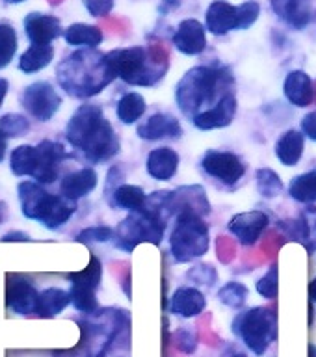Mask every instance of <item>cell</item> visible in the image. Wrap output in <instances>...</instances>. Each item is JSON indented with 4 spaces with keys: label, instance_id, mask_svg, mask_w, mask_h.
I'll return each instance as SVG.
<instances>
[{
    "label": "cell",
    "instance_id": "24",
    "mask_svg": "<svg viewBox=\"0 0 316 357\" xmlns=\"http://www.w3.org/2000/svg\"><path fill=\"white\" fill-rule=\"evenodd\" d=\"M206 298L197 287H181L173 292L170 311L181 318L200 317L205 311Z\"/></svg>",
    "mask_w": 316,
    "mask_h": 357
},
{
    "label": "cell",
    "instance_id": "27",
    "mask_svg": "<svg viewBox=\"0 0 316 357\" xmlns=\"http://www.w3.org/2000/svg\"><path fill=\"white\" fill-rule=\"evenodd\" d=\"M303 149H306V136L296 128L283 132L276 142V156L283 166L294 167L296 164H300Z\"/></svg>",
    "mask_w": 316,
    "mask_h": 357
},
{
    "label": "cell",
    "instance_id": "5",
    "mask_svg": "<svg viewBox=\"0 0 316 357\" xmlns=\"http://www.w3.org/2000/svg\"><path fill=\"white\" fill-rule=\"evenodd\" d=\"M108 61L117 78L130 86L151 88L164 78L170 67L167 52H156L149 47H125L108 52Z\"/></svg>",
    "mask_w": 316,
    "mask_h": 357
},
{
    "label": "cell",
    "instance_id": "18",
    "mask_svg": "<svg viewBox=\"0 0 316 357\" xmlns=\"http://www.w3.org/2000/svg\"><path fill=\"white\" fill-rule=\"evenodd\" d=\"M206 28L197 19H184L173 33V45L179 52L186 56H197L206 49Z\"/></svg>",
    "mask_w": 316,
    "mask_h": 357
},
{
    "label": "cell",
    "instance_id": "57",
    "mask_svg": "<svg viewBox=\"0 0 316 357\" xmlns=\"http://www.w3.org/2000/svg\"><path fill=\"white\" fill-rule=\"evenodd\" d=\"M231 357H248V356H246V354H233Z\"/></svg>",
    "mask_w": 316,
    "mask_h": 357
},
{
    "label": "cell",
    "instance_id": "26",
    "mask_svg": "<svg viewBox=\"0 0 316 357\" xmlns=\"http://www.w3.org/2000/svg\"><path fill=\"white\" fill-rule=\"evenodd\" d=\"M272 10L281 21L296 30H303L311 22L313 11L309 0H272Z\"/></svg>",
    "mask_w": 316,
    "mask_h": 357
},
{
    "label": "cell",
    "instance_id": "7",
    "mask_svg": "<svg viewBox=\"0 0 316 357\" xmlns=\"http://www.w3.org/2000/svg\"><path fill=\"white\" fill-rule=\"evenodd\" d=\"M80 326V346L84 357H106L123 329H128L130 317L127 311L119 309H99L78 320Z\"/></svg>",
    "mask_w": 316,
    "mask_h": 357
},
{
    "label": "cell",
    "instance_id": "32",
    "mask_svg": "<svg viewBox=\"0 0 316 357\" xmlns=\"http://www.w3.org/2000/svg\"><path fill=\"white\" fill-rule=\"evenodd\" d=\"M145 108H147V105H145L144 95L138 93V91L125 93L116 106L117 119H119L123 125H134L140 117L144 116Z\"/></svg>",
    "mask_w": 316,
    "mask_h": 357
},
{
    "label": "cell",
    "instance_id": "9",
    "mask_svg": "<svg viewBox=\"0 0 316 357\" xmlns=\"http://www.w3.org/2000/svg\"><path fill=\"white\" fill-rule=\"evenodd\" d=\"M211 234L209 223L194 212H183L175 218V227L170 234V250L177 262H192L209 251Z\"/></svg>",
    "mask_w": 316,
    "mask_h": 357
},
{
    "label": "cell",
    "instance_id": "8",
    "mask_svg": "<svg viewBox=\"0 0 316 357\" xmlns=\"http://www.w3.org/2000/svg\"><path fill=\"white\" fill-rule=\"evenodd\" d=\"M231 331L251 354L264 356L278 339V314L270 307H251L233 318Z\"/></svg>",
    "mask_w": 316,
    "mask_h": 357
},
{
    "label": "cell",
    "instance_id": "16",
    "mask_svg": "<svg viewBox=\"0 0 316 357\" xmlns=\"http://www.w3.org/2000/svg\"><path fill=\"white\" fill-rule=\"evenodd\" d=\"M268 223H270V220H268L266 212L250 211L240 212V214L231 218L227 229L242 245H253L261 240Z\"/></svg>",
    "mask_w": 316,
    "mask_h": 357
},
{
    "label": "cell",
    "instance_id": "29",
    "mask_svg": "<svg viewBox=\"0 0 316 357\" xmlns=\"http://www.w3.org/2000/svg\"><path fill=\"white\" fill-rule=\"evenodd\" d=\"M63 39H66V43L71 45V47H80V49H97V47L103 43L105 33H103V30H100L99 26H93V24L75 22V24L66 28Z\"/></svg>",
    "mask_w": 316,
    "mask_h": 357
},
{
    "label": "cell",
    "instance_id": "6",
    "mask_svg": "<svg viewBox=\"0 0 316 357\" xmlns=\"http://www.w3.org/2000/svg\"><path fill=\"white\" fill-rule=\"evenodd\" d=\"M17 197L21 203L22 216L36 220L49 231L66 225L77 212V201L67 199L61 194H50L43 188V184L36 181H21L17 184Z\"/></svg>",
    "mask_w": 316,
    "mask_h": 357
},
{
    "label": "cell",
    "instance_id": "42",
    "mask_svg": "<svg viewBox=\"0 0 316 357\" xmlns=\"http://www.w3.org/2000/svg\"><path fill=\"white\" fill-rule=\"evenodd\" d=\"M236 8H239V30L251 28L261 15V4L257 0H248V2L236 6Z\"/></svg>",
    "mask_w": 316,
    "mask_h": 357
},
{
    "label": "cell",
    "instance_id": "23",
    "mask_svg": "<svg viewBox=\"0 0 316 357\" xmlns=\"http://www.w3.org/2000/svg\"><path fill=\"white\" fill-rule=\"evenodd\" d=\"M99 184V177L93 167H82L77 172L67 173L60 183V194L71 201L88 197Z\"/></svg>",
    "mask_w": 316,
    "mask_h": 357
},
{
    "label": "cell",
    "instance_id": "15",
    "mask_svg": "<svg viewBox=\"0 0 316 357\" xmlns=\"http://www.w3.org/2000/svg\"><path fill=\"white\" fill-rule=\"evenodd\" d=\"M170 211L175 218L183 212H194L197 216L205 218L211 214L212 206L203 186L188 184L170 192Z\"/></svg>",
    "mask_w": 316,
    "mask_h": 357
},
{
    "label": "cell",
    "instance_id": "14",
    "mask_svg": "<svg viewBox=\"0 0 316 357\" xmlns=\"http://www.w3.org/2000/svg\"><path fill=\"white\" fill-rule=\"evenodd\" d=\"M39 290L22 275L11 273L6 278V305L19 317L36 314Z\"/></svg>",
    "mask_w": 316,
    "mask_h": 357
},
{
    "label": "cell",
    "instance_id": "39",
    "mask_svg": "<svg viewBox=\"0 0 316 357\" xmlns=\"http://www.w3.org/2000/svg\"><path fill=\"white\" fill-rule=\"evenodd\" d=\"M257 292L266 298V300H276L279 294V268L278 264H272L268 272L259 279L257 283Z\"/></svg>",
    "mask_w": 316,
    "mask_h": 357
},
{
    "label": "cell",
    "instance_id": "50",
    "mask_svg": "<svg viewBox=\"0 0 316 357\" xmlns=\"http://www.w3.org/2000/svg\"><path fill=\"white\" fill-rule=\"evenodd\" d=\"M8 91H10V82L6 78H0V108H2V102H4Z\"/></svg>",
    "mask_w": 316,
    "mask_h": 357
},
{
    "label": "cell",
    "instance_id": "19",
    "mask_svg": "<svg viewBox=\"0 0 316 357\" xmlns=\"http://www.w3.org/2000/svg\"><path fill=\"white\" fill-rule=\"evenodd\" d=\"M236 97L234 93L225 95L214 108L203 112L200 116H195L192 119V125L200 130H214V128L229 127L233 123L234 116H236Z\"/></svg>",
    "mask_w": 316,
    "mask_h": 357
},
{
    "label": "cell",
    "instance_id": "28",
    "mask_svg": "<svg viewBox=\"0 0 316 357\" xmlns=\"http://www.w3.org/2000/svg\"><path fill=\"white\" fill-rule=\"evenodd\" d=\"M71 305V292L69 290L49 287L39 292L36 317L39 318H54Z\"/></svg>",
    "mask_w": 316,
    "mask_h": 357
},
{
    "label": "cell",
    "instance_id": "3",
    "mask_svg": "<svg viewBox=\"0 0 316 357\" xmlns=\"http://www.w3.org/2000/svg\"><path fill=\"white\" fill-rule=\"evenodd\" d=\"M234 78L227 67L200 66L190 69L177 84L175 100L188 119L211 110L229 93H234Z\"/></svg>",
    "mask_w": 316,
    "mask_h": 357
},
{
    "label": "cell",
    "instance_id": "21",
    "mask_svg": "<svg viewBox=\"0 0 316 357\" xmlns=\"http://www.w3.org/2000/svg\"><path fill=\"white\" fill-rule=\"evenodd\" d=\"M138 138L147 139V142H156V139H177L183 136V127L177 117L167 116V114H153L149 119L140 123L136 128Z\"/></svg>",
    "mask_w": 316,
    "mask_h": 357
},
{
    "label": "cell",
    "instance_id": "46",
    "mask_svg": "<svg viewBox=\"0 0 316 357\" xmlns=\"http://www.w3.org/2000/svg\"><path fill=\"white\" fill-rule=\"evenodd\" d=\"M303 216L307 220V225H309V242H307V251L309 253H315L316 251V206L309 205L303 211Z\"/></svg>",
    "mask_w": 316,
    "mask_h": 357
},
{
    "label": "cell",
    "instance_id": "41",
    "mask_svg": "<svg viewBox=\"0 0 316 357\" xmlns=\"http://www.w3.org/2000/svg\"><path fill=\"white\" fill-rule=\"evenodd\" d=\"M173 344L179 351L184 354H194L197 348V331L192 326H184L173 333Z\"/></svg>",
    "mask_w": 316,
    "mask_h": 357
},
{
    "label": "cell",
    "instance_id": "36",
    "mask_svg": "<svg viewBox=\"0 0 316 357\" xmlns=\"http://www.w3.org/2000/svg\"><path fill=\"white\" fill-rule=\"evenodd\" d=\"M30 127H32L30 119L24 114L10 112V114H4V116L0 117V134L6 139H15L27 136L30 132Z\"/></svg>",
    "mask_w": 316,
    "mask_h": 357
},
{
    "label": "cell",
    "instance_id": "38",
    "mask_svg": "<svg viewBox=\"0 0 316 357\" xmlns=\"http://www.w3.org/2000/svg\"><path fill=\"white\" fill-rule=\"evenodd\" d=\"M19 39H17L15 28L8 22H0V69H4L15 58Z\"/></svg>",
    "mask_w": 316,
    "mask_h": 357
},
{
    "label": "cell",
    "instance_id": "2",
    "mask_svg": "<svg viewBox=\"0 0 316 357\" xmlns=\"http://www.w3.org/2000/svg\"><path fill=\"white\" fill-rule=\"evenodd\" d=\"M108 56L97 49H78L56 66V80L67 95L89 99L116 80Z\"/></svg>",
    "mask_w": 316,
    "mask_h": 357
},
{
    "label": "cell",
    "instance_id": "53",
    "mask_svg": "<svg viewBox=\"0 0 316 357\" xmlns=\"http://www.w3.org/2000/svg\"><path fill=\"white\" fill-rule=\"evenodd\" d=\"M309 298H311V301L316 303V278L313 279L311 284H309Z\"/></svg>",
    "mask_w": 316,
    "mask_h": 357
},
{
    "label": "cell",
    "instance_id": "37",
    "mask_svg": "<svg viewBox=\"0 0 316 357\" xmlns=\"http://www.w3.org/2000/svg\"><path fill=\"white\" fill-rule=\"evenodd\" d=\"M33 164V145L24 144L19 145L11 151L10 167L15 177H30L32 175Z\"/></svg>",
    "mask_w": 316,
    "mask_h": 357
},
{
    "label": "cell",
    "instance_id": "54",
    "mask_svg": "<svg viewBox=\"0 0 316 357\" xmlns=\"http://www.w3.org/2000/svg\"><path fill=\"white\" fill-rule=\"evenodd\" d=\"M6 216H8V208H6L4 201H0V225L4 223Z\"/></svg>",
    "mask_w": 316,
    "mask_h": 357
},
{
    "label": "cell",
    "instance_id": "31",
    "mask_svg": "<svg viewBox=\"0 0 316 357\" xmlns=\"http://www.w3.org/2000/svg\"><path fill=\"white\" fill-rule=\"evenodd\" d=\"M54 60V47L52 45H30L19 58V69L24 75L43 71Z\"/></svg>",
    "mask_w": 316,
    "mask_h": 357
},
{
    "label": "cell",
    "instance_id": "34",
    "mask_svg": "<svg viewBox=\"0 0 316 357\" xmlns=\"http://www.w3.org/2000/svg\"><path fill=\"white\" fill-rule=\"evenodd\" d=\"M255 186L257 192L264 197V199H276L283 194L285 184L278 173L273 172L272 167H261L255 173Z\"/></svg>",
    "mask_w": 316,
    "mask_h": 357
},
{
    "label": "cell",
    "instance_id": "11",
    "mask_svg": "<svg viewBox=\"0 0 316 357\" xmlns=\"http://www.w3.org/2000/svg\"><path fill=\"white\" fill-rule=\"evenodd\" d=\"M22 110L39 123L50 121L61 108V95L47 80L28 84L19 95Z\"/></svg>",
    "mask_w": 316,
    "mask_h": 357
},
{
    "label": "cell",
    "instance_id": "40",
    "mask_svg": "<svg viewBox=\"0 0 316 357\" xmlns=\"http://www.w3.org/2000/svg\"><path fill=\"white\" fill-rule=\"evenodd\" d=\"M77 242H82V244H103V242H110L114 240V229L108 227V225H93V227L82 229L80 233L77 234Z\"/></svg>",
    "mask_w": 316,
    "mask_h": 357
},
{
    "label": "cell",
    "instance_id": "10",
    "mask_svg": "<svg viewBox=\"0 0 316 357\" xmlns=\"http://www.w3.org/2000/svg\"><path fill=\"white\" fill-rule=\"evenodd\" d=\"M67 279L71 281V305L84 317L99 311L97 301V289L103 279V262L97 255H89V264L80 272L67 273Z\"/></svg>",
    "mask_w": 316,
    "mask_h": 357
},
{
    "label": "cell",
    "instance_id": "20",
    "mask_svg": "<svg viewBox=\"0 0 316 357\" xmlns=\"http://www.w3.org/2000/svg\"><path fill=\"white\" fill-rule=\"evenodd\" d=\"M205 24L212 36H225L233 30H239V8L225 0H214L206 8Z\"/></svg>",
    "mask_w": 316,
    "mask_h": 357
},
{
    "label": "cell",
    "instance_id": "56",
    "mask_svg": "<svg viewBox=\"0 0 316 357\" xmlns=\"http://www.w3.org/2000/svg\"><path fill=\"white\" fill-rule=\"evenodd\" d=\"M6 4H21V2H24V0H4Z\"/></svg>",
    "mask_w": 316,
    "mask_h": 357
},
{
    "label": "cell",
    "instance_id": "1",
    "mask_svg": "<svg viewBox=\"0 0 316 357\" xmlns=\"http://www.w3.org/2000/svg\"><path fill=\"white\" fill-rule=\"evenodd\" d=\"M66 139L89 164H105L121 149V139L99 105H80L67 121Z\"/></svg>",
    "mask_w": 316,
    "mask_h": 357
},
{
    "label": "cell",
    "instance_id": "4",
    "mask_svg": "<svg viewBox=\"0 0 316 357\" xmlns=\"http://www.w3.org/2000/svg\"><path fill=\"white\" fill-rule=\"evenodd\" d=\"M167 192H155L147 195V203L140 212H128V216L114 229V244L117 250L133 253L140 244L158 245L164 238L167 220Z\"/></svg>",
    "mask_w": 316,
    "mask_h": 357
},
{
    "label": "cell",
    "instance_id": "48",
    "mask_svg": "<svg viewBox=\"0 0 316 357\" xmlns=\"http://www.w3.org/2000/svg\"><path fill=\"white\" fill-rule=\"evenodd\" d=\"M32 240L30 234L22 233V231H10L0 238V242H32Z\"/></svg>",
    "mask_w": 316,
    "mask_h": 357
},
{
    "label": "cell",
    "instance_id": "43",
    "mask_svg": "<svg viewBox=\"0 0 316 357\" xmlns=\"http://www.w3.org/2000/svg\"><path fill=\"white\" fill-rule=\"evenodd\" d=\"M186 278L195 284H205V287H214L218 281V272L211 264H197V266L190 268Z\"/></svg>",
    "mask_w": 316,
    "mask_h": 357
},
{
    "label": "cell",
    "instance_id": "45",
    "mask_svg": "<svg viewBox=\"0 0 316 357\" xmlns=\"http://www.w3.org/2000/svg\"><path fill=\"white\" fill-rule=\"evenodd\" d=\"M123 177H125V173H123V169L119 166H112L110 172H108V175H106V184H105V199H108L114 192H116V188H119L123 183Z\"/></svg>",
    "mask_w": 316,
    "mask_h": 357
},
{
    "label": "cell",
    "instance_id": "52",
    "mask_svg": "<svg viewBox=\"0 0 316 357\" xmlns=\"http://www.w3.org/2000/svg\"><path fill=\"white\" fill-rule=\"evenodd\" d=\"M6 149H8V144H6V138L0 134V162L6 158Z\"/></svg>",
    "mask_w": 316,
    "mask_h": 357
},
{
    "label": "cell",
    "instance_id": "13",
    "mask_svg": "<svg viewBox=\"0 0 316 357\" xmlns=\"http://www.w3.org/2000/svg\"><path fill=\"white\" fill-rule=\"evenodd\" d=\"M201 169L225 186H233L244 177L246 164L231 151L209 149L201 156Z\"/></svg>",
    "mask_w": 316,
    "mask_h": 357
},
{
    "label": "cell",
    "instance_id": "12",
    "mask_svg": "<svg viewBox=\"0 0 316 357\" xmlns=\"http://www.w3.org/2000/svg\"><path fill=\"white\" fill-rule=\"evenodd\" d=\"M67 158H69V153L60 142H52V139L39 142L38 145H33V164L30 177L43 186L56 183Z\"/></svg>",
    "mask_w": 316,
    "mask_h": 357
},
{
    "label": "cell",
    "instance_id": "17",
    "mask_svg": "<svg viewBox=\"0 0 316 357\" xmlns=\"http://www.w3.org/2000/svg\"><path fill=\"white\" fill-rule=\"evenodd\" d=\"M22 26H24L28 41L32 45H50L66 32V28L61 26V21L58 17L39 13V11L28 13L22 21Z\"/></svg>",
    "mask_w": 316,
    "mask_h": 357
},
{
    "label": "cell",
    "instance_id": "22",
    "mask_svg": "<svg viewBox=\"0 0 316 357\" xmlns=\"http://www.w3.org/2000/svg\"><path fill=\"white\" fill-rule=\"evenodd\" d=\"M283 93L290 100V105H294L296 108H307L309 105H313L316 97L315 82L306 71L296 69V71H290L285 78Z\"/></svg>",
    "mask_w": 316,
    "mask_h": 357
},
{
    "label": "cell",
    "instance_id": "35",
    "mask_svg": "<svg viewBox=\"0 0 316 357\" xmlns=\"http://www.w3.org/2000/svg\"><path fill=\"white\" fill-rule=\"evenodd\" d=\"M248 296H250V290L244 283H239V281H229L218 290V300L220 303L229 309H234V311H240L244 303L248 301Z\"/></svg>",
    "mask_w": 316,
    "mask_h": 357
},
{
    "label": "cell",
    "instance_id": "55",
    "mask_svg": "<svg viewBox=\"0 0 316 357\" xmlns=\"http://www.w3.org/2000/svg\"><path fill=\"white\" fill-rule=\"evenodd\" d=\"M309 357H316V346L309 344Z\"/></svg>",
    "mask_w": 316,
    "mask_h": 357
},
{
    "label": "cell",
    "instance_id": "49",
    "mask_svg": "<svg viewBox=\"0 0 316 357\" xmlns=\"http://www.w3.org/2000/svg\"><path fill=\"white\" fill-rule=\"evenodd\" d=\"M179 6H181V0H162V4H160V8H158V11H160V13H164V11H172V10H175V8H179Z\"/></svg>",
    "mask_w": 316,
    "mask_h": 357
},
{
    "label": "cell",
    "instance_id": "51",
    "mask_svg": "<svg viewBox=\"0 0 316 357\" xmlns=\"http://www.w3.org/2000/svg\"><path fill=\"white\" fill-rule=\"evenodd\" d=\"M52 357H77V350H56L50 354Z\"/></svg>",
    "mask_w": 316,
    "mask_h": 357
},
{
    "label": "cell",
    "instance_id": "30",
    "mask_svg": "<svg viewBox=\"0 0 316 357\" xmlns=\"http://www.w3.org/2000/svg\"><path fill=\"white\" fill-rule=\"evenodd\" d=\"M106 201H108V205L112 208L140 212L145 206V203H147V194L144 192V188H140L136 184H121Z\"/></svg>",
    "mask_w": 316,
    "mask_h": 357
},
{
    "label": "cell",
    "instance_id": "25",
    "mask_svg": "<svg viewBox=\"0 0 316 357\" xmlns=\"http://www.w3.org/2000/svg\"><path fill=\"white\" fill-rule=\"evenodd\" d=\"M179 153L172 147H156L147 155L145 167L151 177L156 181H172L179 169Z\"/></svg>",
    "mask_w": 316,
    "mask_h": 357
},
{
    "label": "cell",
    "instance_id": "44",
    "mask_svg": "<svg viewBox=\"0 0 316 357\" xmlns=\"http://www.w3.org/2000/svg\"><path fill=\"white\" fill-rule=\"evenodd\" d=\"M84 8L91 17H106L114 10V0H82Z\"/></svg>",
    "mask_w": 316,
    "mask_h": 357
},
{
    "label": "cell",
    "instance_id": "47",
    "mask_svg": "<svg viewBox=\"0 0 316 357\" xmlns=\"http://www.w3.org/2000/svg\"><path fill=\"white\" fill-rule=\"evenodd\" d=\"M301 132L309 139L316 142V112H309L303 119H301Z\"/></svg>",
    "mask_w": 316,
    "mask_h": 357
},
{
    "label": "cell",
    "instance_id": "33",
    "mask_svg": "<svg viewBox=\"0 0 316 357\" xmlns=\"http://www.w3.org/2000/svg\"><path fill=\"white\" fill-rule=\"evenodd\" d=\"M289 194L292 199L300 203H307V205L316 203V169L301 173L292 178L289 184Z\"/></svg>",
    "mask_w": 316,
    "mask_h": 357
}]
</instances>
